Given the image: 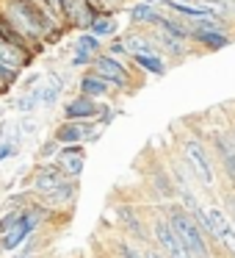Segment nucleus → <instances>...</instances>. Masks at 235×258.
Instances as JSON below:
<instances>
[{"instance_id": "f257e3e1", "label": "nucleus", "mask_w": 235, "mask_h": 258, "mask_svg": "<svg viewBox=\"0 0 235 258\" xmlns=\"http://www.w3.org/2000/svg\"><path fill=\"white\" fill-rule=\"evenodd\" d=\"M0 9H3V14L12 20L14 28L34 45L36 56H42V53L47 50V47L42 45V36H45V31L50 28L53 23H58V20H53L36 0H0Z\"/></svg>"}, {"instance_id": "f03ea898", "label": "nucleus", "mask_w": 235, "mask_h": 258, "mask_svg": "<svg viewBox=\"0 0 235 258\" xmlns=\"http://www.w3.org/2000/svg\"><path fill=\"white\" fill-rule=\"evenodd\" d=\"M166 222L172 225L177 239L185 244V250L191 252V258H210V247H207L205 236H202V228L191 219V214L185 211V208H172Z\"/></svg>"}, {"instance_id": "7ed1b4c3", "label": "nucleus", "mask_w": 235, "mask_h": 258, "mask_svg": "<svg viewBox=\"0 0 235 258\" xmlns=\"http://www.w3.org/2000/svg\"><path fill=\"white\" fill-rule=\"evenodd\" d=\"M67 180V175L58 169V164L53 161H34V169H31L28 180L23 183V189H28L34 197H42L47 191H53L56 186H61Z\"/></svg>"}, {"instance_id": "20e7f679", "label": "nucleus", "mask_w": 235, "mask_h": 258, "mask_svg": "<svg viewBox=\"0 0 235 258\" xmlns=\"http://www.w3.org/2000/svg\"><path fill=\"white\" fill-rule=\"evenodd\" d=\"M97 131H102L100 125H97V119H83V122H78V119H61V122L53 128L50 136L58 145H83V142L89 139L91 134H97Z\"/></svg>"}, {"instance_id": "39448f33", "label": "nucleus", "mask_w": 235, "mask_h": 258, "mask_svg": "<svg viewBox=\"0 0 235 258\" xmlns=\"http://www.w3.org/2000/svg\"><path fill=\"white\" fill-rule=\"evenodd\" d=\"M89 70H94V73L100 75V78H105L108 84L113 86V89H122V86H128V84H130V73L125 70V64L119 61V58L108 56L105 50H102V53H97Z\"/></svg>"}, {"instance_id": "423d86ee", "label": "nucleus", "mask_w": 235, "mask_h": 258, "mask_svg": "<svg viewBox=\"0 0 235 258\" xmlns=\"http://www.w3.org/2000/svg\"><path fill=\"white\" fill-rule=\"evenodd\" d=\"M152 236H155V241L161 244V252L166 258H191V252L185 250V244L177 239V233L172 230V225H169L166 219H155V222H152Z\"/></svg>"}, {"instance_id": "0eeeda50", "label": "nucleus", "mask_w": 235, "mask_h": 258, "mask_svg": "<svg viewBox=\"0 0 235 258\" xmlns=\"http://www.w3.org/2000/svg\"><path fill=\"white\" fill-rule=\"evenodd\" d=\"M36 200H39L45 208H50L53 214L61 211V208H72L75 200H78V178H67L61 186H56L53 191L36 197Z\"/></svg>"}, {"instance_id": "6e6552de", "label": "nucleus", "mask_w": 235, "mask_h": 258, "mask_svg": "<svg viewBox=\"0 0 235 258\" xmlns=\"http://www.w3.org/2000/svg\"><path fill=\"white\" fill-rule=\"evenodd\" d=\"M39 89V103L45 111H50V108H56V103L61 100L64 89H67V75L58 73V70H47L45 78H42V84L36 86Z\"/></svg>"}, {"instance_id": "1a4fd4ad", "label": "nucleus", "mask_w": 235, "mask_h": 258, "mask_svg": "<svg viewBox=\"0 0 235 258\" xmlns=\"http://www.w3.org/2000/svg\"><path fill=\"white\" fill-rule=\"evenodd\" d=\"M53 161L58 164V169L67 178H80V172L86 167V147L83 145H61Z\"/></svg>"}, {"instance_id": "9d476101", "label": "nucleus", "mask_w": 235, "mask_h": 258, "mask_svg": "<svg viewBox=\"0 0 235 258\" xmlns=\"http://www.w3.org/2000/svg\"><path fill=\"white\" fill-rule=\"evenodd\" d=\"M97 114H100V100H94L89 95H80V92L75 97H69L61 108V119H78V122L97 119Z\"/></svg>"}, {"instance_id": "9b49d317", "label": "nucleus", "mask_w": 235, "mask_h": 258, "mask_svg": "<svg viewBox=\"0 0 235 258\" xmlns=\"http://www.w3.org/2000/svg\"><path fill=\"white\" fill-rule=\"evenodd\" d=\"M207 225H210V233L221 241V247H227V252L235 255V225L229 222V217H224L221 208H207Z\"/></svg>"}, {"instance_id": "f8f14e48", "label": "nucleus", "mask_w": 235, "mask_h": 258, "mask_svg": "<svg viewBox=\"0 0 235 258\" xmlns=\"http://www.w3.org/2000/svg\"><path fill=\"white\" fill-rule=\"evenodd\" d=\"M185 158H188V164H191V169H194V175L199 178V183L213 186L210 161H207V156H205V147H202L196 139H188V142H185Z\"/></svg>"}, {"instance_id": "ddd939ff", "label": "nucleus", "mask_w": 235, "mask_h": 258, "mask_svg": "<svg viewBox=\"0 0 235 258\" xmlns=\"http://www.w3.org/2000/svg\"><path fill=\"white\" fill-rule=\"evenodd\" d=\"M34 61H36V56L31 50H25V47H20V45H12V42H3L0 39V64H6V67H12V70H28V67H34Z\"/></svg>"}, {"instance_id": "4468645a", "label": "nucleus", "mask_w": 235, "mask_h": 258, "mask_svg": "<svg viewBox=\"0 0 235 258\" xmlns=\"http://www.w3.org/2000/svg\"><path fill=\"white\" fill-rule=\"evenodd\" d=\"M111 89H113V86L108 84L105 78H100L94 70H86V73L78 78V92H80V95L94 97V100H102V97H108V92H111Z\"/></svg>"}, {"instance_id": "2eb2a0df", "label": "nucleus", "mask_w": 235, "mask_h": 258, "mask_svg": "<svg viewBox=\"0 0 235 258\" xmlns=\"http://www.w3.org/2000/svg\"><path fill=\"white\" fill-rule=\"evenodd\" d=\"M6 108H9V111H17L20 117H23V114H36V111L42 108V103H39V89L17 92L12 100H6Z\"/></svg>"}, {"instance_id": "dca6fc26", "label": "nucleus", "mask_w": 235, "mask_h": 258, "mask_svg": "<svg viewBox=\"0 0 235 258\" xmlns=\"http://www.w3.org/2000/svg\"><path fill=\"white\" fill-rule=\"evenodd\" d=\"M89 31L97 36V39H108V36H116V20H113L111 12H100L94 20H91Z\"/></svg>"}, {"instance_id": "f3484780", "label": "nucleus", "mask_w": 235, "mask_h": 258, "mask_svg": "<svg viewBox=\"0 0 235 258\" xmlns=\"http://www.w3.org/2000/svg\"><path fill=\"white\" fill-rule=\"evenodd\" d=\"M72 53H86V56H97L102 53V39H97L91 31H80L72 42Z\"/></svg>"}, {"instance_id": "a211bd4d", "label": "nucleus", "mask_w": 235, "mask_h": 258, "mask_svg": "<svg viewBox=\"0 0 235 258\" xmlns=\"http://www.w3.org/2000/svg\"><path fill=\"white\" fill-rule=\"evenodd\" d=\"M216 147H218V153H221L224 169H227V175L235 183V142L229 139V136H216Z\"/></svg>"}, {"instance_id": "6ab92c4d", "label": "nucleus", "mask_w": 235, "mask_h": 258, "mask_svg": "<svg viewBox=\"0 0 235 258\" xmlns=\"http://www.w3.org/2000/svg\"><path fill=\"white\" fill-rule=\"evenodd\" d=\"M122 45H125V50H128L130 56H136V53H155L152 42L147 39V36L136 34V31H130V34H125V36H122Z\"/></svg>"}, {"instance_id": "aec40b11", "label": "nucleus", "mask_w": 235, "mask_h": 258, "mask_svg": "<svg viewBox=\"0 0 235 258\" xmlns=\"http://www.w3.org/2000/svg\"><path fill=\"white\" fill-rule=\"evenodd\" d=\"M161 20V12L158 9H152L150 3H136L133 9H130V23L133 25H144V23H155Z\"/></svg>"}, {"instance_id": "412c9836", "label": "nucleus", "mask_w": 235, "mask_h": 258, "mask_svg": "<svg viewBox=\"0 0 235 258\" xmlns=\"http://www.w3.org/2000/svg\"><path fill=\"white\" fill-rule=\"evenodd\" d=\"M14 125H17V131L23 134L25 142H28V139H36V136H39V131H42L39 117H36V114H23V117L14 119Z\"/></svg>"}, {"instance_id": "4be33fe9", "label": "nucleus", "mask_w": 235, "mask_h": 258, "mask_svg": "<svg viewBox=\"0 0 235 258\" xmlns=\"http://www.w3.org/2000/svg\"><path fill=\"white\" fill-rule=\"evenodd\" d=\"M133 61L139 64L141 70H147V73H155V75H163V61L155 56V53H136Z\"/></svg>"}, {"instance_id": "5701e85b", "label": "nucleus", "mask_w": 235, "mask_h": 258, "mask_svg": "<svg viewBox=\"0 0 235 258\" xmlns=\"http://www.w3.org/2000/svg\"><path fill=\"white\" fill-rule=\"evenodd\" d=\"M58 147L61 145H58L53 136H45V139L39 142V147H36V161H50V158H56Z\"/></svg>"}, {"instance_id": "b1692460", "label": "nucleus", "mask_w": 235, "mask_h": 258, "mask_svg": "<svg viewBox=\"0 0 235 258\" xmlns=\"http://www.w3.org/2000/svg\"><path fill=\"white\" fill-rule=\"evenodd\" d=\"M196 39L205 42V45H210V47H224V45H229V39L221 34V31H196Z\"/></svg>"}, {"instance_id": "393cba45", "label": "nucleus", "mask_w": 235, "mask_h": 258, "mask_svg": "<svg viewBox=\"0 0 235 258\" xmlns=\"http://www.w3.org/2000/svg\"><path fill=\"white\" fill-rule=\"evenodd\" d=\"M17 217H20V208H6V211L0 214V236H3V233H9V230L14 228Z\"/></svg>"}, {"instance_id": "a878e982", "label": "nucleus", "mask_w": 235, "mask_h": 258, "mask_svg": "<svg viewBox=\"0 0 235 258\" xmlns=\"http://www.w3.org/2000/svg\"><path fill=\"white\" fill-rule=\"evenodd\" d=\"M42 78H45V73L42 70H36V73H28L25 78H20L17 84H20V92H31V89H36V86L42 84Z\"/></svg>"}, {"instance_id": "bb28decb", "label": "nucleus", "mask_w": 235, "mask_h": 258, "mask_svg": "<svg viewBox=\"0 0 235 258\" xmlns=\"http://www.w3.org/2000/svg\"><path fill=\"white\" fill-rule=\"evenodd\" d=\"M20 153H23V147H20V145H14V142H9V139L0 142V164L9 161V158H17Z\"/></svg>"}, {"instance_id": "cd10ccee", "label": "nucleus", "mask_w": 235, "mask_h": 258, "mask_svg": "<svg viewBox=\"0 0 235 258\" xmlns=\"http://www.w3.org/2000/svg\"><path fill=\"white\" fill-rule=\"evenodd\" d=\"M158 39H161V45L166 47L169 53H174V56H177V53H183V45H180L177 36H169V34H163V31H161V34H158Z\"/></svg>"}, {"instance_id": "c85d7f7f", "label": "nucleus", "mask_w": 235, "mask_h": 258, "mask_svg": "<svg viewBox=\"0 0 235 258\" xmlns=\"http://www.w3.org/2000/svg\"><path fill=\"white\" fill-rule=\"evenodd\" d=\"M91 61H94V56H86V53H72V58H69V70H89Z\"/></svg>"}, {"instance_id": "c756f323", "label": "nucleus", "mask_w": 235, "mask_h": 258, "mask_svg": "<svg viewBox=\"0 0 235 258\" xmlns=\"http://www.w3.org/2000/svg\"><path fill=\"white\" fill-rule=\"evenodd\" d=\"M108 56H113V58H119V56H125V53H128V50H125V45H122V39H113L111 42V45H108Z\"/></svg>"}, {"instance_id": "7c9ffc66", "label": "nucleus", "mask_w": 235, "mask_h": 258, "mask_svg": "<svg viewBox=\"0 0 235 258\" xmlns=\"http://www.w3.org/2000/svg\"><path fill=\"white\" fill-rule=\"evenodd\" d=\"M141 258H166V255L158 247H147V250H141Z\"/></svg>"}, {"instance_id": "2f4dec72", "label": "nucleus", "mask_w": 235, "mask_h": 258, "mask_svg": "<svg viewBox=\"0 0 235 258\" xmlns=\"http://www.w3.org/2000/svg\"><path fill=\"white\" fill-rule=\"evenodd\" d=\"M229 222L235 225V197H232V200H229Z\"/></svg>"}]
</instances>
